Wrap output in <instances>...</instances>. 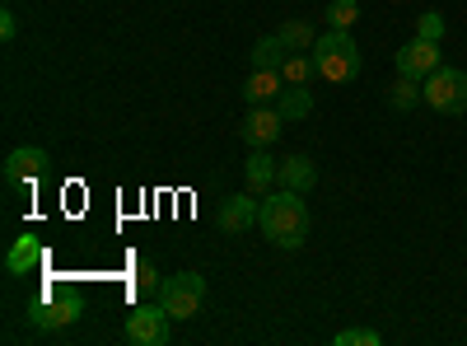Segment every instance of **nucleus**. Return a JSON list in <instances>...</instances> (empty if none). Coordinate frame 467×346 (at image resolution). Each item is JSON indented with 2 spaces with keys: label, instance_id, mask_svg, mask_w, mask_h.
Here are the masks:
<instances>
[{
  "label": "nucleus",
  "instance_id": "nucleus-11",
  "mask_svg": "<svg viewBox=\"0 0 467 346\" xmlns=\"http://www.w3.org/2000/svg\"><path fill=\"white\" fill-rule=\"evenodd\" d=\"M253 197H257V192H244V197L220 202L215 225L224 229V235H244V229H253V220H257V211H262V202H253Z\"/></svg>",
  "mask_w": 467,
  "mask_h": 346
},
{
  "label": "nucleus",
  "instance_id": "nucleus-17",
  "mask_svg": "<svg viewBox=\"0 0 467 346\" xmlns=\"http://www.w3.org/2000/svg\"><path fill=\"white\" fill-rule=\"evenodd\" d=\"M281 43H285L290 52H314V43H318V33L308 28L304 19H295V24H285V28H281Z\"/></svg>",
  "mask_w": 467,
  "mask_h": 346
},
{
  "label": "nucleus",
  "instance_id": "nucleus-24",
  "mask_svg": "<svg viewBox=\"0 0 467 346\" xmlns=\"http://www.w3.org/2000/svg\"><path fill=\"white\" fill-rule=\"evenodd\" d=\"M15 33H19V19L5 10V15H0V37H5V43H15Z\"/></svg>",
  "mask_w": 467,
  "mask_h": 346
},
{
  "label": "nucleus",
  "instance_id": "nucleus-20",
  "mask_svg": "<svg viewBox=\"0 0 467 346\" xmlns=\"http://www.w3.org/2000/svg\"><path fill=\"white\" fill-rule=\"evenodd\" d=\"M360 19V0H332L327 5V28H350Z\"/></svg>",
  "mask_w": 467,
  "mask_h": 346
},
{
  "label": "nucleus",
  "instance_id": "nucleus-12",
  "mask_svg": "<svg viewBox=\"0 0 467 346\" xmlns=\"http://www.w3.org/2000/svg\"><path fill=\"white\" fill-rule=\"evenodd\" d=\"M281 94H285L281 70H253V75H248V85H244V99H248V108H257V103H276Z\"/></svg>",
  "mask_w": 467,
  "mask_h": 346
},
{
  "label": "nucleus",
  "instance_id": "nucleus-2",
  "mask_svg": "<svg viewBox=\"0 0 467 346\" xmlns=\"http://www.w3.org/2000/svg\"><path fill=\"white\" fill-rule=\"evenodd\" d=\"M308 57H314V70L327 85H350L360 75V47H356V37H350V28L318 33V43H314Z\"/></svg>",
  "mask_w": 467,
  "mask_h": 346
},
{
  "label": "nucleus",
  "instance_id": "nucleus-21",
  "mask_svg": "<svg viewBox=\"0 0 467 346\" xmlns=\"http://www.w3.org/2000/svg\"><path fill=\"white\" fill-rule=\"evenodd\" d=\"M416 37H425V43H440V37H444V15H440V10H425V15L416 19Z\"/></svg>",
  "mask_w": 467,
  "mask_h": 346
},
{
  "label": "nucleus",
  "instance_id": "nucleus-3",
  "mask_svg": "<svg viewBox=\"0 0 467 346\" xmlns=\"http://www.w3.org/2000/svg\"><path fill=\"white\" fill-rule=\"evenodd\" d=\"M80 314H85L80 290H70V286H47L43 299H37L33 309H28V323H33L37 332H61V328H70Z\"/></svg>",
  "mask_w": 467,
  "mask_h": 346
},
{
  "label": "nucleus",
  "instance_id": "nucleus-7",
  "mask_svg": "<svg viewBox=\"0 0 467 346\" xmlns=\"http://www.w3.org/2000/svg\"><path fill=\"white\" fill-rule=\"evenodd\" d=\"M47 164H52V155L43 145H19V150H10V160H5V183L10 187H28V183H37L47 173Z\"/></svg>",
  "mask_w": 467,
  "mask_h": 346
},
{
  "label": "nucleus",
  "instance_id": "nucleus-19",
  "mask_svg": "<svg viewBox=\"0 0 467 346\" xmlns=\"http://www.w3.org/2000/svg\"><path fill=\"white\" fill-rule=\"evenodd\" d=\"M308 75H318V70H314V57H299V52H290V57L281 61V80H285V85H304Z\"/></svg>",
  "mask_w": 467,
  "mask_h": 346
},
{
  "label": "nucleus",
  "instance_id": "nucleus-13",
  "mask_svg": "<svg viewBox=\"0 0 467 346\" xmlns=\"http://www.w3.org/2000/svg\"><path fill=\"white\" fill-rule=\"evenodd\" d=\"M276 183H281V187H290V192H299V197H304V192L318 183V169H314V160H308V155H290V160L281 164V178H276Z\"/></svg>",
  "mask_w": 467,
  "mask_h": 346
},
{
  "label": "nucleus",
  "instance_id": "nucleus-9",
  "mask_svg": "<svg viewBox=\"0 0 467 346\" xmlns=\"http://www.w3.org/2000/svg\"><path fill=\"white\" fill-rule=\"evenodd\" d=\"M440 70V43H425V37H411V43L398 52V75L407 80H425V75Z\"/></svg>",
  "mask_w": 467,
  "mask_h": 346
},
{
  "label": "nucleus",
  "instance_id": "nucleus-16",
  "mask_svg": "<svg viewBox=\"0 0 467 346\" xmlns=\"http://www.w3.org/2000/svg\"><path fill=\"white\" fill-rule=\"evenodd\" d=\"M276 108H281L285 122H299V118H308V112H314V99H308L304 85H285V94L276 99Z\"/></svg>",
  "mask_w": 467,
  "mask_h": 346
},
{
  "label": "nucleus",
  "instance_id": "nucleus-15",
  "mask_svg": "<svg viewBox=\"0 0 467 346\" xmlns=\"http://www.w3.org/2000/svg\"><path fill=\"white\" fill-rule=\"evenodd\" d=\"M290 57V47L281 43V33L262 37V43L253 47V70H281V61Z\"/></svg>",
  "mask_w": 467,
  "mask_h": 346
},
{
  "label": "nucleus",
  "instance_id": "nucleus-18",
  "mask_svg": "<svg viewBox=\"0 0 467 346\" xmlns=\"http://www.w3.org/2000/svg\"><path fill=\"white\" fill-rule=\"evenodd\" d=\"M388 103H393V108H416V103H425V94H420V80H407V75H398V85L393 89H388Z\"/></svg>",
  "mask_w": 467,
  "mask_h": 346
},
{
  "label": "nucleus",
  "instance_id": "nucleus-14",
  "mask_svg": "<svg viewBox=\"0 0 467 346\" xmlns=\"http://www.w3.org/2000/svg\"><path fill=\"white\" fill-rule=\"evenodd\" d=\"M244 173H248V187H253V192H266L271 183L281 178V164L271 160V155H262V150H253V160L244 164Z\"/></svg>",
  "mask_w": 467,
  "mask_h": 346
},
{
  "label": "nucleus",
  "instance_id": "nucleus-8",
  "mask_svg": "<svg viewBox=\"0 0 467 346\" xmlns=\"http://www.w3.org/2000/svg\"><path fill=\"white\" fill-rule=\"evenodd\" d=\"M43 267H47V244L37 235H24V239L10 244V253H5V272L10 277H37Z\"/></svg>",
  "mask_w": 467,
  "mask_h": 346
},
{
  "label": "nucleus",
  "instance_id": "nucleus-5",
  "mask_svg": "<svg viewBox=\"0 0 467 346\" xmlns=\"http://www.w3.org/2000/svg\"><path fill=\"white\" fill-rule=\"evenodd\" d=\"M202 299H206V281L197 272H178L169 281H160V304L169 309V319H197L202 314Z\"/></svg>",
  "mask_w": 467,
  "mask_h": 346
},
{
  "label": "nucleus",
  "instance_id": "nucleus-10",
  "mask_svg": "<svg viewBox=\"0 0 467 346\" xmlns=\"http://www.w3.org/2000/svg\"><path fill=\"white\" fill-rule=\"evenodd\" d=\"M281 127H285L281 108H266V103H257V108H248V118H244V141H248L253 150H266L271 141L281 136Z\"/></svg>",
  "mask_w": 467,
  "mask_h": 346
},
{
  "label": "nucleus",
  "instance_id": "nucleus-6",
  "mask_svg": "<svg viewBox=\"0 0 467 346\" xmlns=\"http://www.w3.org/2000/svg\"><path fill=\"white\" fill-rule=\"evenodd\" d=\"M169 309L164 304H140V309L127 319V341H136V346H169Z\"/></svg>",
  "mask_w": 467,
  "mask_h": 346
},
{
  "label": "nucleus",
  "instance_id": "nucleus-1",
  "mask_svg": "<svg viewBox=\"0 0 467 346\" xmlns=\"http://www.w3.org/2000/svg\"><path fill=\"white\" fill-rule=\"evenodd\" d=\"M257 225L276 248H299L308 239V206L299 202V192L281 187V192H271V197H262Z\"/></svg>",
  "mask_w": 467,
  "mask_h": 346
},
{
  "label": "nucleus",
  "instance_id": "nucleus-22",
  "mask_svg": "<svg viewBox=\"0 0 467 346\" xmlns=\"http://www.w3.org/2000/svg\"><path fill=\"white\" fill-rule=\"evenodd\" d=\"M383 337L374 332V328H346V332H337V346H379Z\"/></svg>",
  "mask_w": 467,
  "mask_h": 346
},
{
  "label": "nucleus",
  "instance_id": "nucleus-23",
  "mask_svg": "<svg viewBox=\"0 0 467 346\" xmlns=\"http://www.w3.org/2000/svg\"><path fill=\"white\" fill-rule=\"evenodd\" d=\"M131 286H136V290H150V286H160V277H154V267H150L145 257L136 262V277H131Z\"/></svg>",
  "mask_w": 467,
  "mask_h": 346
},
{
  "label": "nucleus",
  "instance_id": "nucleus-4",
  "mask_svg": "<svg viewBox=\"0 0 467 346\" xmlns=\"http://www.w3.org/2000/svg\"><path fill=\"white\" fill-rule=\"evenodd\" d=\"M420 94L435 112L444 118H462L467 112V70H453V66H440L435 75H425L420 80Z\"/></svg>",
  "mask_w": 467,
  "mask_h": 346
}]
</instances>
